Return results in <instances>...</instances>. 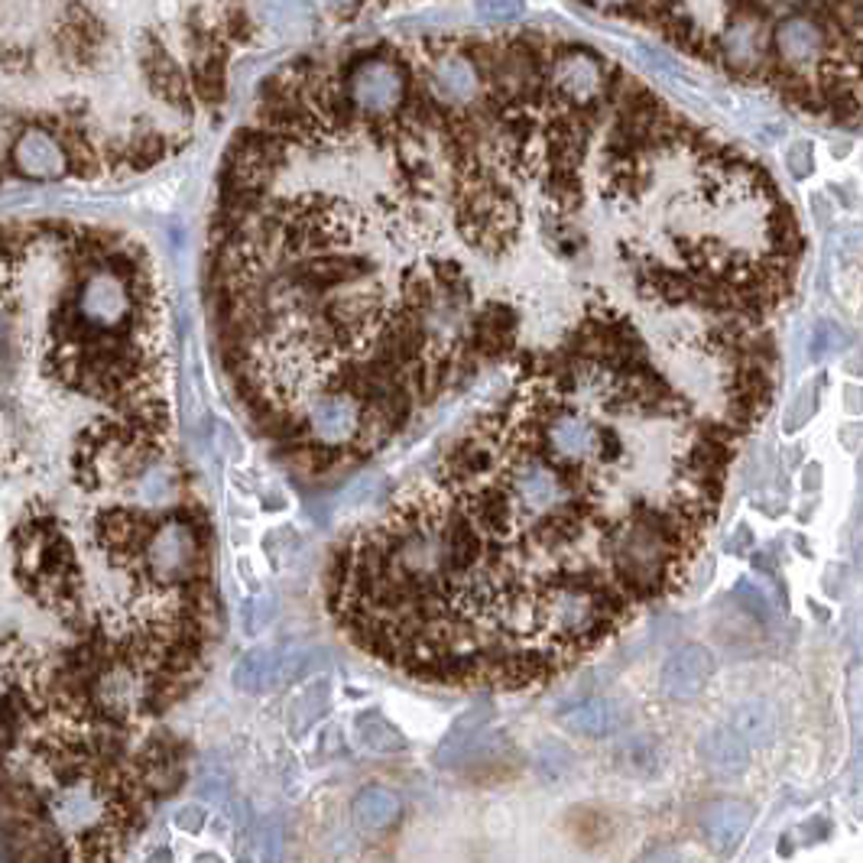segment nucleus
Wrapping results in <instances>:
<instances>
[{
	"label": "nucleus",
	"mask_w": 863,
	"mask_h": 863,
	"mask_svg": "<svg viewBox=\"0 0 863 863\" xmlns=\"http://www.w3.org/2000/svg\"><path fill=\"white\" fill-rule=\"evenodd\" d=\"M792 111L863 123V0H575Z\"/></svg>",
	"instance_id": "1"
},
{
	"label": "nucleus",
	"mask_w": 863,
	"mask_h": 863,
	"mask_svg": "<svg viewBox=\"0 0 863 863\" xmlns=\"http://www.w3.org/2000/svg\"><path fill=\"white\" fill-rule=\"evenodd\" d=\"M409 88H412V72L403 62V56H393V52L361 56L345 79L348 105L355 108V115L368 121L396 115L406 105Z\"/></svg>",
	"instance_id": "2"
},
{
	"label": "nucleus",
	"mask_w": 863,
	"mask_h": 863,
	"mask_svg": "<svg viewBox=\"0 0 863 863\" xmlns=\"http://www.w3.org/2000/svg\"><path fill=\"white\" fill-rule=\"evenodd\" d=\"M718 672V659L702 643L679 646L659 672V688L669 702H695Z\"/></svg>",
	"instance_id": "3"
},
{
	"label": "nucleus",
	"mask_w": 863,
	"mask_h": 863,
	"mask_svg": "<svg viewBox=\"0 0 863 863\" xmlns=\"http://www.w3.org/2000/svg\"><path fill=\"white\" fill-rule=\"evenodd\" d=\"M10 159L20 176L36 179V182H56L69 172V149L46 127L23 130L10 146Z\"/></svg>",
	"instance_id": "4"
},
{
	"label": "nucleus",
	"mask_w": 863,
	"mask_h": 863,
	"mask_svg": "<svg viewBox=\"0 0 863 863\" xmlns=\"http://www.w3.org/2000/svg\"><path fill=\"white\" fill-rule=\"evenodd\" d=\"M559 724L585 740H604L620 734L626 728V708L611 695H588L559 711Z\"/></svg>",
	"instance_id": "5"
},
{
	"label": "nucleus",
	"mask_w": 863,
	"mask_h": 863,
	"mask_svg": "<svg viewBox=\"0 0 863 863\" xmlns=\"http://www.w3.org/2000/svg\"><path fill=\"white\" fill-rule=\"evenodd\" d=\"M753 825V805L743 799H715L702 812V831L718 854L738 851Z\"/></svg>",
	"instance_id": "6"
},
{
	"label": "nucleus",
	"mask_w": 863,
	"mask_h": 863,
	"mask_svg": "<svg viewBox=\"0 0 863 863\" xmlns=\"http://www.w3.org/2000/svg\"><path fill=\"white\" fill-rule=\"evenodd\" d=\"M698 756L715 776L734 779V776H743L750 769L753 746L740 738L731 724H721V728H711L705 738L698 740Z\"/></svg>",
	"instance_id": "7"
},
{
	"label": "nucleus",
	"mask_w": 863,
	"mask_h": 863,
	"mask_svg": "<svg viewBox=\"0 0 863 863\" xmlns=\"http://www.w3.org/2000/svg\"><path fill=\"white\" fill-rule=\"evenodd\" d=\"M611 763L620 776L630 779H652L662 769V746L652 734H626L614 743Z\"/></svg>",
	"instance_id": "8"
},
{
	"label": "nucleus",
	"mask_w": 863,
	"mask_h": 863,
	"mask_svg": "<svg viewBox=\"0 0 863 863\" xmlns=\"http://www.w3.org/2000/svg\"><path fill=\"white\" fill-rule=\"evenodd\" d=\"M731 728L746 740L753 750H766L779 738V718L776 708L763 698H746L731 711Z\"/></svg>",
	"instance_id": "9"
},
{
	"label": "nucleus",
	"mask_w": 863,
	"mask_h": 863,
	"mask_svg": "<svg viewBox=\"0 0 863 863\" xmlns=\"http://www.w3.org/2000/svg\"><path fill=\"white\" fill-rule=\"evenodd\" d=\"M399 815H403V805L396 792L383 786H370L355 799V818L364 831H386L399 822Z\"/></svg>",
	"instance_id": "10"
},
{
	"label": "nucleus",
	"mask_w": 863,
	"mask_h": 863,
	"mask_svg": "<svg viewBox=\"0 0 863 863\" xmlns=\"http://www.w3.org/2000/svg\"><path fill=\"white\" fill-rule=\"evenodd\" d=\"M260 13H263L266 26H273L276 33H286V36L305 33L315 20L309 0H260Z\"/></svg>",
	"instance_id": "11"
},
{
	"label": "nucleus",
	"mask_w": 863,
	"mask_h": 863,
	"mask_svg": "<svg viewBox=\"0 0 863 863\" xmlns=\"http://www.w3.org/2000/svg\"><path fill=\"white\" fill-rule=\"evenodd\" d=\"M355 731H358V740L361 746L370 750V753H399L406 750V738L380 715V711H368L355 721Z\"/></svg>",
	"instance_id": "12"
},
{
	"label": "nucleus",
	"mask_w": 863,
	"mask_h": 863,
	"mask_svg": "<svg viewBox=\"0 0 863 863\" xmlns=\"http://www.w3.org/2000/svg\"><path fill=\"white\" fill-rule=\"evenodd\" d=\"M235 682L241 692H263L276 685V649H253L235 669Z\"/></svg>",
	"instance_id": "13"
},
{
	"label": "nucleus",
	"mask_w": 863,
	"mask_h": 863,
	"mask_svg": "<svg viewBox=\"0 0 863 863\" xmlns=\"http://www.w3.org/2000/svg\"><path fill=\"white\" fill-rule=\"evenodd\" d=\"M575 769V756L565 743L559 740H546L536 753V772L546 779V782H565Z\"/></svg>",
	"instance_id": "14"
},
{
	"label": "nucleus",
	"mask_w": 863,
	"mask_h": 863,
	"mask_svg": "<svg viewBox=\"0 0 863 863\" xmlns=\"http://www.w3.org/2000/svg\"><path fill=\"white\" fill-rule=\"evenodd\" d=\"M149 82L156 85V92H159L163 98H182V92H185L176 62L166 59L163 52H156V56L149 59Z\"/></svg>",
	"instance_id": "15"
},
{
	"label": "nucleus",
	"mask_w": 863,
	"mask_h": 863,
	"mask_svg": "<svg viewBox=\"0 0 863 863\" xmlns=\"http://www.w3.org/2000/svg\"><path fill=\"white\" fill-rule=\"evenodd\" d=\"M848 345H851L848 332L838 328L835 322H818L815 332H812V358L815 361H825V358H831L835 351H841Z\"/></svg>",
	"instance_id": "16"
},
{
	"label": "nucleus",
	"mask_w": 863,
	"mask_h": 863,
	"mask_svg": "<svg viewBox=\"0 0 863 863\" xmlns=\"http://www.w3.org/2000/svg\"><path fill=\"white\" fill-rule=\"evenodd\" d=\"M731 595H734V601H738L740 608H743L746 614L753 616V620H763V623H766V620L772 616V608H769V598H766V595H763V591H759V588H756L753 582L740 578L738 585H734V591H731Z\"/></svg>",
	"instance_id": "17"
},
{
	"label": "nucleus",
	"mask_w": 863,
	"mask_h": 863,
	"mask_svg": "<svg viewBox=\"0 0 863 863\" xmlns=\"http://www.w3.org/2000/svg\"><path fill=\"white\" fill-rule=\"evenodd\" d=\"M478 13L493 26H506L523 13V0H478Z\"/></svg>",
	"instance_id": "18"
},
{
	"label": "nucleus",
	"mask_w": 863,
	"mask_h": 863,
	"mask_svg": "<svg viewBox=\"0 0 863 863\" xmlns=\"http://www.w3.org/2000/svg\"><path fill=\"white\" fill-rule=\"evenodd\" d=\"M786 166L795 179H808L812 169H815V146L808 140H795L789 149H786Z\"/></svg>",
	"instance_id": "19"
},
{
	"label": "nucleus",
	"mask_w": 863,
	"mask_h": 863,
	"mask_svg": "<svg viewBox=\"0 0 863 863\" xmlns=\"http://www.w3.org/2000/svg\"><path fill=\"white\" fill-rule=\"evenodd\" d=\"M328 10H335V13H351V10H358L361 7V0H322Z\"/></svg>",
	"instance_id": "20"
},
{
	"label": "nucleus",
	"mask_w": 863,
	"mask_h": 863,
	"mask_svg": "<svg viewBox=\"0 0 863 863\" xmlns=\"http://www.w3.org/2000/svg\"><path fill=\"white\" fill-rule=\"evenodd\" d=\"M746 546H750V529H746V526H740L738 539H731V549H734V552H743Z\"/></svg>",
	"instance_id": "21"
}]
</instances>
